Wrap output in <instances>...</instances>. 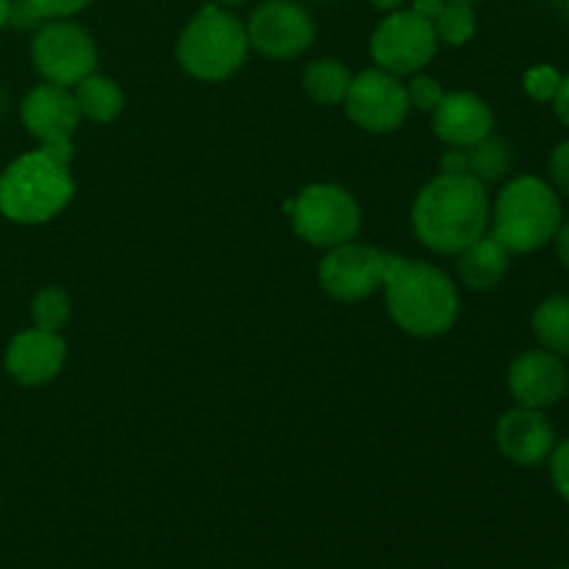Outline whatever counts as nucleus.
Returning <instances> with one entry per match:
<instances>
[{
	"label": "nucleus",
	"instance_id": "nucleus-10",
	"mask_svg": "<svg viewBox=\"0 0 569 569\" xmlns=\"http://www.w3.org/2000/svg\"><path fill=\"white\" fill-rule=\"evenodd\" d=\"M342 106L350 120L370 133L395 131L403 126L411 111L406 83L381 67L353 76Z\"/></svg>",
	"mask_w": 569,
	"mask_h": 569
},
{
	"label": "nucleus",
	"instance_id": "nucleus-17",
	"mask_svg": "<svg viewBox=\"0 0 569 569\" xmlns=\"http://www.w3.org/2000/svg\"><path fill=\"white\" fill-rule=\"evenodd\" d=\"M511 264V253L506 250L503 242L492 237V233H483L481 239H476L472 244H467L459 253V270L461 283L467 289H476V292H489V289L498 287L506 278Z\"/></svg>",
	"mask_w": 569,
	"mask_h": 569
},
{
	"label": "nucleus",
	"instance_id": "nucleus-31",
	"mask_svg": "<svg viewBox=\"0 0 569 569\" xmlns=\"http://www.w3.org/2000/svg\"><path fill=\"white\" fill-rule=\"evenodd\" d=\"M439 164H442V172H467V148H450L439 159Z\"/></svg>",
	"mask_w": 569,
	"mask_h": 569
},
{
	"label": "nucleus",
	"instance_id": "nucleus-18",
	"mask_svg": "<svg viewBox=\"0 0 569 569\" xmlns=\"http://www.w3.org/2000/svg\"><path fill=\"white\" fill-rule=\"evenodd\" d=\"M72 98H76L81 117L100 122V126L114 122L126 109V94H122L120 83L109 76H98V72H89L87 78H81L72 87Z\"/></svg>",
	"mask_w": 569,
	"mask_h": 569
},
{
	"label": "nucleus",
	"instance_id": "nucleus-28",
	"mask_svg": "<svg viewBox=\"0 0 569 569\" xmlns=\"http://www.w3.org/2000/svg\"><path fill=\"white\" fill-rule=\"evenodd\" d=\"M28 3L37 9V14L48 20H67V17L78 14V11L87 9L92 0H28Z\"/></svg>",
	"mask_w": 569,
	"mask_h": 569
},
{
	"label": "nucleus",
	"instance_id": "nucleus-33",
	"mask_svg": "<svg viewBox=\"0 0 569 569\" xmlns=\"http://www.w3.org/2000/svg\"><path fill=\"white\" fill-rule=\"evenodd\" d=\"M445 0H415V6H411V11H415L417 17H422V20L433 22L437 20V14L442 11Z\"/></svg>",
	"mask_w": 569,
	"mask_h": 569
},
{
	"label": "nucleus",
	"instance_id": "nucleus-16",
	"mask_svg": "<svg viewBox=\"0 0 569 569\" xmlns=\"http://www.w3.org/2000/svg\"><path fill=\"white\" fill-rule=\"evenodd\" d=\"M433 114V133L448 148H472L489 137L495 128V114L476 92H445Z\"/></svg>",
	"mask_w": 569,
	"mask_h": 569
},
{
	"label": "nucleus",
	"instance_id": "nucleus-32",
	"mask_svg": "<svg viewBox=\"0 0 569 569\" xmlns=\"http://www.w3.org/2000/svg\"><path fill=\"white\" fill-rule=\"evenodd\" d=\"M553 244H556V256H559L561 267L569 270V220L561 222V228H559V233H556Z\"/></svg>",
	"mask_w": 569,
	"mask_h": 569
},
{
	"label": "nucleus",
	"instance_id": "nucleus-15",
	"mask_svg": "<svg viewBox=\"0 0 569 569\" xmlns=\"http://www.w3.org/2000/svg\"><path fill=\"white\" fill-rule=\"evenodd\" d=\"M67 361V345L61 333L31 328L11 339L6 350V372L22 387H39L53 381Z\"/></svg>",
	"mask_w": 569,
	"mask_h": 569
},
{
	"label": "nucleus",
	"instance_id": "nucleus-7",
	"mask_svg": "<svg viewBox=\"0 0 569 569\" xmlns=\"http://www.w3.org/2000/svg\"><path fill=\"white\" fill-rule=\"evenodd\" d=\"M31 59L39 76L56 87L72 89L98 67V48L87 28L70 20H48L37 31Z\"/></svg>",
	"mask_w": 569,
	"mask_h": 569
},
{
	"label": "nucleus",
	"instance_id": "nucleus-4",
	"mask_svg": "<svg viewBox=\"0 0 569 569\" xmlns=\"http://www.w3.org/2000/svg\"><path fill=\"white\" fill-rule=\"evenodd\" d=\"M76 194L70 164L48 150H31L0 172V214L20 226H42L59 217Z\"/></svg>",
	"mask_w": 569,
	"mask_h": 569
},
{
	"label": "nucleus",
	"instance_id": "nucleus-8",
	"mask_svg": "<svg viewBox=\"0 0 569 569\" xmlns=\"http://www.w3.org/2000/svg\"><path fill=\"white\" fill-rule=\"evenodd\" d=\"M437 33L433 26L415 11H389L376 26L370 39V53L376 67L392 76H415L422 72L437 56Z\"/></svg>",
	"mask_w": 569,
	"mask_h": 569
},
{
	"label": "nucleus",
	"instance_id": "nucleus-30",
	"mask_svg": "<svg viewBox=\"0 0 569 569\" xmlns=\"http://www.w3.org/2000/svg\"><path fill=\"white\" fill-rule=\"evenodd\" d=\"M553 111L561 120V126L569 128V76L561 78V87L553 98Z\"/></svg>",
	"mask_w": 569,
	"mask_h": 569
},
{
	"label": "nucleus",
	"instance_id": "nucleus-26",
	"mask_svg": "<svg viewBox=\"0 0 569 569\" xmlns=\"http://www.w3.org/2000/svg\"><path fill=\"white\" fill-rule=\"evenodd\" d=\"M550 465V481H553L556 495H559L565 503H569V437L565 442H556L553 453L548 456Z\"/></svg>",
	"mask_w": 569,
	"mask_h": 569
},
{
	"label": "nucleus",
	"instance_id": "nucleus-23",
	"mask_svg": "<svg viewBox=\"0 0 569 569\" xmlns=\"http://www.w3.org/2000/svg\"><path fill=\"white\" fill-rule=\"evenodd\" d=\"M31 317L33 328L61 333V328H64L72 317L70 298H67V292H61L59 287L39 289L31 300Z\"/></svg>",
	"mask_w": 569,
	"mask_h": 569
},
{
	"label": "nucleus",
	"instance_id": "nucleus-27",
	"mask_svg": "<svg viewBox=\"0 0 569 569\" xmlns=\"http://www.w3.org/2000/svg\"><path fill=\"white\" fill-rule=\"evenodd\" d=\"M548 172H550V187H553L559 194H565V198H569V139H565V142H559L553 150H550Z\"/></svg>",
	"mask_w": 569,
	"mask_h": 569
},
{
	"label": "nucleus",
	"instance_id": "nucleus-34",
	"mask_svg": "<svg viewBox=\"0 0 569 569\" xmlns=\"http://www.w3.org/2000/svg\"><path fill=\"white\" fill-rule=\"evenodd\" d=\"M372 6H376L378 11H383V14H389V11H398L400 6H403V0H370Z\"/></svg>",
	"mask_w": 569,
	"mask_h": 569
},
{
	"label": "nucleus",
	"instance_id": "nucleus-14",
	"mask_svg": "<svg viewBox=\"0 0 569 569\" xmlns=\"http://www.w3.org/2000/svg\"><path fill=\"white\" fill-rule=\"evenodd\" d=\"M495 445L517 467H537L556 448V428L545 411L515 406L495 426Z\"/></svg>",
	"mask_w": 569,
	"mask_h": 569
},
{
	"label": "nucleus",
	"instance_id": "nucleus-36",
	"mask_svg": "<svg viewBox=\"0 0 569 569\" xmlns=\"http://www.w3.org/2000/svg\"><path fill=\"white\" fill-rule=\"evenodd\" d=\"M217 6H239V3H244V0H214Z\"/></svg>",
	"mask_w": 569,
	"mask_h": 569
},
{
	"label": "nucleus",
	"instance_id": "nucleus-37",
	"mask_svg": "<svg viewBox=\"0 0 569 569\" xmlns=\"http://www.w3.org/2000/svg\"><path fill=\"white\" fill-rule=\"evenodd\" d=\"M561 3H565V14L569 17V0H561Z\"/></svg>",
	"mask_w": 569,
	"mask_h": 569
},
{
	"label": "nucleus",
	"instance_id": "nucleus-24",
	"mask_svg": "<svg viewBox=\"0 0 569 569\" xmlns=\"http://www.w3.org/2000/svg\"><path fill=\"white\" fill-rule=\"evenodd\" d=\"M561 78L565 76L553 64H533L522 76V92L531 100H537V103H553L556 92L561 87Z\"/></svg>",
	"mask_w": 569,
	"mask_h": 569
},
{
	"label": "nucleus",
	"instance_id": "nucleus-5",
	"mask_svg": "<svg viewBox=\"0 0 569 569\" xmlns=\"http://www.w3.org/2000/svg\"><path fill=\"white\" fill-rule=\"evenodd\" d=\"M248 28L226 6H203L183 26L176 56L183 72L198 81H226L248 59Z\"/></svg>",
	"mask_w": 569,
	"mask_h": 569
},
{
	"label": "nucleus",
	"instance_id": "nucleus-12",
	"mask_svg": "<svg viewBox=\"0 0 569 569\" xmlns=\"http://www.w3.org/2000/svg\"><path fill=\"white\" fill-rule=\"evenodd\" d=\"M387 272V253L372 244L345 242L326 250L320 261V289L339 303H356L378 292Z\"/></svg>",
	"mask_w": 569,
	"mask_h": 569
},
{
	"label": "nucleus",
	"instance_id": "nucleus-1",
	"mask_svg": "<svg viewBox=\"0 0 569 569\" xmlns=\"http://www.w3.org/2000/svg\"><path fill=\"white\" fill-rule=\"evenodd\" d=\"M487 183L470 172H439L420 189L411 209V226L428 250L459 256L489 231Z\"/></svg>",
	"mask_w": 569,
	"mask_h": 569
},
{
	"label": "nucleus",
	"instance_id": "nucleus-38",
	"mask_svg": "<svg viewBox=\"0 0 569 569\" xmlns=\"http://www.w3.org/2000/svg\"><path fill=\"white\" fill-rule=\"evenodd\" d=\"M461 3H478V0H461Z\"/></svg>",
	"mask_w": 569,
	"mask_h": 569
},
{
	"label": "nucleus",
	"instance_id": "nucleus-22",
	"mask_svg": "<svg viewBox=\"0 0 569 569\" xmlns=\"http://www.w3.org/2000/svg\"><path fill=\"white\" fill-rule=\"evenodd\" d=\"M431 26L433 33H437V42L461 48V44L476 37V9H472V3H461V0H445L442 11H439Z\"/></svg>",
	"mask_w": 569,
	"mask_h": 569
},
{
	"label": "nucleus",
	"instance_id": "nucleus-13",
	"mask_svg": "<svg viewBox=\"0 0 569 569\" xmlns=\"http://www.w3.org/2000/svg\"><path fill=\"white\" fill-rule=\"evenodd\" d=\"M506 378H509V392L515 403L539 411L565 400L569 389L565 359H559V356L545 348L526 350V353L517 356Z\"/></svg>",
	"mask_w": 569,
	"mask_h": 569
},
{
	"label": "nucleus",
	"instance_id": "nucleus-20",
	"mask_svg": "<svg viewBox=\"0 0 569 569\" xmlns=\"http://www.w3.org/2000/svg\"><path fill=\"white\" fill-rule=\"evenodd\" d=\"M350 81H353V76H350L348 67L339 59H317L303 72L306 94L320 106L345 103Z\"/></svg>",
	"mask_w": 569,
	"mask_h": 569
},
{
	"label": "nucleus",
	"instance_id": "nucleus-9",
	"mask_svg": "<svg viewBox=\"0 0 569 569\" xmlns=\"http://www.w3.org/2000/svg\"><path fill=\"white\" fill-rule=\"evenodd\" d=\"M244 28L250 48L276 61L298 59L315 44L317 37L311 14L295 0H264Z\"/></svg>",
	"mask_w": 569,
	"mask_h": 569
},
{
	"label": "nucleus",
	"instance_id": "nucleus-2",
	"mask_svg": "<svg viewBox=\"0 0 569 569\" xmlns=\"http://www.w3.org/2000/svg\"><path fill=\"white\" fill-rule=\"evenodd\" d=\"M381 289L392 322L411 337H442L459 320V287L428 261L387 256Z\"/></svg>",
	"mask_w": 569,
	"mask_h": 569
},
{
	"label": "nucleus",
	"instance_id": "nucleus-39",
	"mask_svg": "<svg viewBox=\"0 0 569 569\" xmlns=\"http://www.w3.org/2000/svg\"><path fill=\"white\" fill-rule=\"evenodd\" d=\"M556 569H569V565H559Z\"/></svg>",
	"mask_w": 569,
	"mask_h": 569
},
{
	"label": "nucleus",
	"instance_id": "nucleus-35",
	"mask_svg": "<svg viewBox=\"0 0 569 569\" xmlns=\"http://www.w3.org/2000/svg\"><path fill=\"white\" fill-rule=\"evenodd\" d=\"M9 6H11V0H0V28L9 22Z\"/></svg>",
	"mask_w": 569,
	"mask_h": 569
},
{
	"label": "nucleus",
	"instance_id": "nucleus-19",
	"mask_svg": "<svg viewBox=\"0 0 569 569\" xmlns=\"http://www.w3.org/2000/svg\"><path fill=\"white\" fill-rule=\"evenodd\" d=\"M533 337L545 350L569 359V295H550L539 300L531 315Z\"/></svg>",
	"mask_w": 569,
	"mask_h": 569
},
{
	"label": "nucleus",
	"instance_id": "nucleus-21",
	"mask_svg": "<svg viewBox=\"0 0 569 569\" xmlns=\"http://www.w3.org/2000/svg\"><path fill=\"white\" fill-rule=\"evenodd\" d=\"M511 161H515V156H511L509 142L492 137V133L467 148V172L483 183L500 181L511 170Z\"/></svg>",
	"mask_w": 569,
	"mask_h": 569
},
{
	"label": "nucleus",
	"instance_id": "nucleus-3",
	"mask_svg": "<svg viewBox=\"0 0 569 569\" xmlns=\"http://www.w3.org/2000/svg\"><path fill=\"white\" fill-rule=\"evenodd\" d=\"M565 222L561 194L539 176H517L492 203V237L509 253H537L550 244Z\"/></svg>",
	"mask_w": 569,
	"mask_h": 569
},
{
	"label": "nucleus",
	"instance_id": "nucleus-6",
	"mask_svg": "<svg viewBox=\"0 0 569 569\" xmlns=\"http://www.w3.org/2000/svg\"><path fill=\"white\" fill-rule=\"evenodd\" d=\"M292 228L300 239L322 250L353 242L361 231V209L348 189L337 183H309L295 194Z\"/></svg>",
	"mask_w": 569,
	"mask_h": 569
},
{
	"label": "nucleus",
	"instance_id": "nucleus-25",
	"mask_svg": "<svg viewBox=\"0 0 569 569\" xmlns=\"http://www.w3.org/2000/svg\"><path fill=\"white\" fill-rule=\"evenodd\" d=\"M406 94H409L411 109L420 111H433L439 106V100L445 98V89L437 78L422 76V72H415L411 81L406 83Z\"/></svg>",
	"mask_w": 569,
	"mask_h": 569
},
{
	"label": "nucleus",
	"instance_id": "nucleus-11",
	"mask_svg": "<svg viewBox=\"0 0 569 569\" xmlns=\"http://www.w3.org/2000/svg\"><path fill=\"white\" fill-rule=\"evenodd\" d=\"M20 117L28 133L39 142V148L70 164L72 137H76V128L81 122V111H78L70 89L48 81L39 83L22 98Z\"/></svg>",
	"mask_w": 569,
	"mask_h": 569
},
{
	"label": "nucleus",
	"instance_id": "nucleus-29",
	"mask_svg": "<svg viewBox=\"0 0 569 569\" xmlns=\"http://www.w3.org/2000/svg\"><path fill=\"white\" fill-rule=\"evenodd\" d=\"M9 22H11V26H17V28H33V26H39V22H44V20L37 14V9H33L28 0H11Z\"/></svg>",
	"mask_w": 569,
	"mask_h": 569
}]
</instances>
